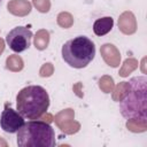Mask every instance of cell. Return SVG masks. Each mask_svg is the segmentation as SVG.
Returning a JSON list of instances; mask_svg holds the SVG:
<instances>
[{
  "mask_svg": "<svg viewBox=\"0 0 147 147\" xmlns=\"http://www.w3.org/2000/svg\"><path fill=\"white\" fill-rule=\"evenodd\" d=\"M147 78L133 77L127 82V88L119 101V111L126 119H140L146 122L147 110Z\"/></svg>",
  "mask_w": 147,
  "mask_h": 147,
  "instance_id": "cell-1",
  "label": "cell"
},
{
  "mask_svg": "<svg viewBox=\"0 0 147 147\" xmlns=\"http://www.w3.org/2000/svg\"><path fill=\"white\" fill-rule=\"evenodd\" d=\"M62 59L71 68L87 67L95 56V45L86 36H77L62 46Z\"/></svg>",
  "mask_w": 147,
  "mask_h": 147,
  "instance_id": "cell-4",
  "label": "cell"
},
{
  "mask_svg": "<svg viewBox=\"0 0 147 147\" xmlns=\"http://www.w3.org/2000/svg\"><path fill=\"white\" fill-rule=\"evenodd\" d=\"M49 107L47 91L40 85H29L16 95V110L28 119L40 118Z\"/></svg>",
  "mask_w": 147,
  "mask_h": 147,
  "instance_id": "cell-2",
  "label": "cell"
},
{
  "mask_svg": "<svg viewBox=\"0 0 147 147\" xmlns=\"http://www.w3.org/2000/svg\"><path fill=\"white\" fill-rule=\"evenodd\" d=\"M24 123V117L17 110H14L11 107H9L8 103H6L0 116L1 129L7 133H17Z\"/></svg>",
  "mask_w": 147,
  "mask_h": 147,
  "instance_id": "cell-6",
  "label": "cell"
},
{
  "mask_svg": "<svg viewBox=\"0 0 147 147\" xmlns=\"http://www.w3.org/2000/svg\"><path fill=\"white\" fill-rule=\"evenodd\" d=\"M113 26H114V18L110 16H105V17L98 18L93 23V32L96 36L102 37V36L109 33L111 31Z\"/></svg>",
  "mask_w": 147,
  "mask_h": 147,
  "instance_id": "cell-7",
  "label": "cell"
},
{
  "mask_svg": "<svg viewBox=\"0 0 147 147\" xmlns=\"http://www.w3.org/2000/svg\"><path fill=\"white\" fill-rule=\"evenodd\" d=\"M1 1H2V0H0V3H1Z\"/></svg>",
  "mask_w": 147,
  "mask_h": 147,
  "instance_id": "cell-8",
  "label": "cell"
},
{
  "mask_svg": "<svg viewBox=\"0 0 147 147\" xmlns=\"http://www.w3.org/2000/svg\"><path fill=\"white\" fill-rule=\"evenodd\" d=\"M32 32L26 26H16L6 36V42L15 53H22L31 46Z\"/></svg>",
  "mask_w": 147,
  "mask_h": 147,
  "instance_id": "cell-5",
  "label": "cell"
},
{
  "mask_svg": "<svg viewBox=\"0 0 147 147\" xmlns=\"http://www.w3.org/2000/svg\"><path fill=\"white\" fill-rule=\"evenodd\" d=\"M17 145L20 147H54V129L44 121L32 119L17 131Z\"/></svg>",
  "mask_w": 147,
  "mask_h": 147,
  "instance_id": "cell-3",
  "label": "cell"
}]
</instances>
